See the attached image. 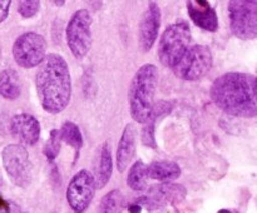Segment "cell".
I'll return each mask as SVG.
<instances>
[{"mask_svg":"<svg viewBox=\"0 0 257 213\" xmlns=\"http://www.w3.org/2000/svg\"><path fill=\"white\" fill-rule=\"evenodd\" d=\"M157 68L155 64H143L133 75L128 89L130 113L136 123L143 124L150 118L153 109L156 88H157Z\"/></svg>","mask_w":257,"mask_h":213,"instance_id":"cell-3","label":"cell"},{"mask_svg":"<svg viewBox=\"0 0 257 213\" xmlns=\"http://www.w3.org/2000/svg\"><path fill=\"white\" fill-rule=\"evenodd\" d=\"M211 67H212V53L210 48L197 44L188 48L187 52L172 69L176 77L180 79L193 82L207 74Z\"/></svg>","mask_w":257,"mask_h":213,"instance_id":"cell-6","label":"cell"},{"mask_svg":"<svg viewBox=\"0 0 257 213\" xmlns=\"http://www.w3.org/2000/svg\"><path fill=\"white\" fill-rule=\"evenodd\" d=\"M124 197L119 189H113L100 200L98 213H122Z\"/></svg>","mask_w":257,"mask_h":213,"instance_id":"cell-22","label":"cell"},{"mask_svg":"<svg viewBox=\"0 0 257 213\" xmlns=\"http://www.w3.org/2000/svg\"><path fill=\"white\" fill-rule=\"evenodd\" d=\"M211 99L226 114L255 118L257 114L255 75L242 72L222 74L211 85Z\"/></svg>","mask_w":257,"mask_h":213,"instance_id":"cell-1","label":"cell"},{"mask_svg":"<svg viewBox=\"0 0 257 213\" xmlns=\"http://www.w3.org/2000/svg\"><path fill=\"white\" fill-rule=\"evenodd\" d=\"M181 175V168L172 160H158L148 167V177L160 182L170 183Z\"/></svg>","mask_w":257,"mask_h":213,"instance_id":"cell-17","label":"cell"},{"mask_svg":"<svg viewBox=\"0 0 257 213\" xmlns=\"http://www.w3.org/2000/svg\"><path fill=\"white\" fill-rule=\"evenodd\" d=\"M186 189L180 184L163 183L160 185H153L147 194L142 195L135 202V204L145 207L147 209H157L168 203H178L185 198Z\"/></svg>","mask_w":257,"mask_h":213,"instance_id":"cell-11","label":"cell"},{"mask_svg":"<svg viewBox=\"0 0 257 213\" xmlns=\"http://www.w3.org/2000/svg\"><path fill=\"white\" fill-rule=\"evenodd\" d=\"M60 143H62V138H60V132L58 129H53L50 132V138L44 145V154L49 160H54L57 155L59 154L60 150Z\"/></svg>","mask_w":257,"mask_h":213,"instance_id":"cell-23","label":"cell"},{"mask_svg":"<svg viewBox=\"0 0 257 213\" xmlns=\"http://www.w3.org/2000/svg\"><path fill=\"white\" fill-rule=\"evenodd\" d=\"M59 132L63 142L70 145L78 154L80 148L83 147V135L79 127L73 122H65Z\"/></svg>","mask_w":257,"mask_h":213,"instance_id":"cell-21","label":"cell"},{"mask_svg":"<svg viewBox=\"0 0 257 213\" xmlns=\"http://www.w3.org/2000/svg\"><path fill=\"white\" fill-rule=\"evenodd\" d=\"M228 18L235 37L242 40L257 37V2L232 0L228 3Z\"/></svg>","mask_w":257,"mask_h":213,"instance_id":"cell-8","label":"cell"},{"mask_svg":"<svg viewBox=\"0 0 257 213\" xmlns=\"http://www.w3.org/2000/svg\"><path fill=\"white\" fill-rule=\"evenodd\" d=\"M161 25V9L157 3L151 2L142 15L138 30V43L143 52H148L157 39Z\"/></svg>","mask_w":257,"mask_h":213,"instance_id":"cell-12","label":"cell"},{"mask_svg":"<svg viewBox=\"0 0 257 213\" xmlns=\"http://www.w3.org/2000/svg\"><path fill=\"white\" fill-rule=\"evenodd\" d=\"M47 42L44 37L34 32L23 33L13 44V57L22 68L32 69L38 67L45 59Z\"/></svg>","mask_w":257,"mask_h":213,"instance_id":"cell-9","label":"cell"},{"mask_svg":"<svg viewBox=\"0 0 257 213\" xmlns=\"http://www.w3.org/2000/svg\"><path fill=\"white\" fill-rule=\"evenodd\" d=\"M147 179H148V167L142 162V160H137L132 164L130 168L127 177V183L131 187V189L136 190V192H141L145 190L147 187Z\"/></svg>","mask_w":257,"mask_h":213,"instance_id":"cell-20","label":"cell"},{"mask_svg":"<svg viewBox=\"0 0 257 213\" xmlns=\"http://www.w3.org/2000/svg\"><path fill=\"white\" fill-rule=\"evenodd\" d=\"M2 159L10 180L20 188L29 187L33 179V165L24 145H7L2 152Z\"/></svg>","mask_w":257,"mask_h":213,"instance_id":"cell-7","label":"cell"},{"mask_svg":"<svg viewBox=\"0 0 257 213\" xmlns=\"http://www.w3.org/2000/svg\"><path fill=\"white\" fill-rule=\"evenodd\" d=\"M0 213H22L17 203L12 200H0Z\"/></svg>","mask_w":257,"mask_h":213,"instance_id":"cell-25","label":"cell"},{"mask_svg":"<svg viewBox=\"0 0 257 213\" xmlns=\"http://www.w3.org/2000/svg\"><path fill=\"white\" fill-rule=\"evenodd\" d=\"M9 7H10V0H3L0 2V23L4 22L9 14Z\"/></svg>","mask_w":257,"mask_h":213,"instance_id":"cell-26","label":"cell"},{"mask_svg":"<svg viewBox=\"0 0 257 213\" xmlns=\"http://www.w3.org/2000/svg\"><path fill=\"white\" fill-rule=\"evenodd\" d=\"M167 103L160 102L156 105H153L152 113H151L150 118L146 120L145 127L142 128V134H141V139H142V143L147 147L156 148V139H155V124L157 118L160 117L162 113L167 112Z\"/></svg>","mask_w":257,"mask_h":213,"instance_id":"cell-19","label":"cell"},{"mask_svg":"<svg viewBox=\"0 0 257 213\" xmlns=\"http://www.w3.org/2000/svg\"><path fill=\"white\" fill-rule=\"evenodd\" d=\"M113 173V158L112 149L108 142H104L100 145L99 158H98V165L95 167V172L93 174L95 182V188L102 189L109 183L110 177Z\"/></svg>","mask_w":257,"mask_h":213,"instance_id":"cell-16","label":"cell"},{"mask_svg":"<svg viewBox=\"0 0 257 213\" xmlns=\"http://www.w3.org/2000/svg\"><path fill=\"white\" fill-rule=\"evenodd\" d=\"M191 43L190 25L183 20L168 25L158 43V58L165 67L173 68L183 57Z\"/></svg>","mask_w":257,"mask_h":213,"instance_id":"cell-4","label":"cell"},{"mask_svg":"<svg viewBox=\"0 0 257 213\" xmlns=\"http://www.w3.org/2000/svg\"><path fill=\"white\" fill-rule=\"evenodd\" d=\"M35 90L43 109L58 114L68 107L72 95V79L68 63L60 54L50 53L35 74Z\"/></svg>","mask_w":257,"mask_h":213,"instance_id":"cell-2","label":"cell"},{"mask_svg":"<svg viewBox=\"0 0 257 213\" xmlns=\"http://www.w3.org/2000/svg\"><path fill=\"white\" fill-rule=\"evenodd\" d=\"M95 182L93 174L82 169L74 174L67 188V200L74 213H84L89 208L95 193Z\"/></svg>","mask_w":257,"mask_h":213,"instance_id":"cell-10","label":"cell"},{"mask_svg":"<svg viewBox=\"0 0 257 213\" xmlns=\"http://www.w3.org/2000/svg\"><path fill=\"white\" fill-rule=\"evenodd\" d=\"M92 15L87 9H79L72 15L65 29L67 43L75 58H83L92 47Z\"/></svg>","mask_w":257,"mask_h":213,"instance_id":"cell-5","label":"cell"},{"mask_svg":"<svg viewBox=\"0 0 257 213\" xmlns=\"http://www.w3.org/2000/svg\"><path fill=\"white\" fill-rule=\"evenodd\" d=\"M54 3L55 5H60V7H62V5H64L65 4V2H57V0H55V2H53Z\"/></svg>","mask_w":257,"mask_h":213,"instance_id":"cell-28","label":"cell"},{"mask_svg":"<svg viewBox=\"0 0 257 213\" xmlns=\"http://www.w3.org/2000/svg\"><path fill=\"white\" fill-rule=\"evenodd\" d=\"M141 209H142V208H141L140 205H137V204L130 205V212L131 213H140Z\"/></svg>","mask_w":257,"mask_h":213,"instance_id":"cell-27","label":"cell"},{"mask_svg":"<svg viewBox=\"0 0 257 213\" xmlns=\"http://www.w3.org/2000/svg\"><path fill=\"white\" fill-rule=\"evenodd\" d=\"M40 2L38 0H22L18 3V12L23 18H32L39 12Z\"/></svg>","mask_w":257,"mask_h":213,"instance_id":"cell-24","label":"cell"},{"mask_svg":"<svg viewBox=\"0 0 257 213\" xmlns=\"http://www.w3.org/2000/svg\"><path fill=\"white\" fill-rule=\"evenodd\" d=\"M10 133L20 143L25 145H34L40 137V124L32 114L20 113L10 120Z\"/></svg>","mask_w":257,"mask_h":213,"instance_id":"cell-13","label":"cell"},{"mask_svg":"<svg viewBox=\"0 0 257 213\" xmlns=\"http://www.w3.org/2000/svg\"><path fill=\"white\" fill-rule=\"evenodd\" d=\"M135 142H136V129L133 124L125 125L124 130L120 137L119 144L117 149V168L120 173L125 172L130 167L131 162L135 155Z\"/></svg>","mask_w":257,"mask_h":213,"instance_id":"cell-15","label":"cell"},{"mask_svg":"<svg viewBox=\"0 0 257 213\" xmlns=\"http://www.w3.org/2000/svg\"><path fill=\"white\" fill-rule=\"evenodd\" d=\"M0 188H2V175H0ZM3 198H2V194H0V200H2Z\"/></svg>","mask_w":257,"mask_h":213,"instance_id":"cell-29","label":"cell"},{"mask_svg":"<svg viewBox=\"0 0 257 213\" xmlns=\"http://www.w3.org/2000/svg\"><path fill=\"white\" fill-rule=\"evenodd\" d=\"M188 15L197 27L208 32L218 29V18L215 8L206 0H190L187 2Z\"/></svg>","mask_w":257,"mask_h":213,"instance_id":"cell-14","label":"cell"},{"mask_svg":"<svg viewBox=\"0 0 257 213\" xmlns=\"http://www.w3.org/2000/svg\"><path fill=\"white\" fill-rule=\"evenodd\" d=\"M22 93V82L14 69H4L0 73V95L5 99L14 100Z\"/></svg>","mask_w":257,"mask_h":213,"instance_id":"cell-18","label":"cell"}]
</instances>
